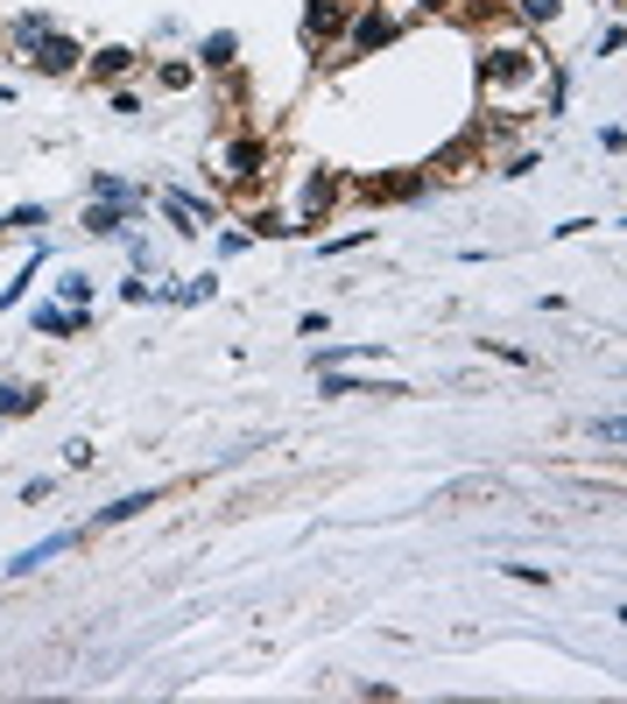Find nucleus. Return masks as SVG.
<instances>
[{
    "instance_id": "nucleus-13",
    "label": "nucleus",
    "mask_w": 627,
    "mask_h": 704,
    "mask_svg": "<svg viewBox=\"0 0 627 704\" xmlns=\"http://www.w3.org/2000/svg\"><path fill=\"white\" fill-rule=\"evenodd\" d=\"M56 296H64V311H92V282L85 275H64V282H56Z\"/></svg>"
},
{
    "instance_id": "nucleus-1",
    "label": "nucleus",
    "mask_w": 627,
    "mask_h": 704,
    "mask_svg": "<svg viewBox=\"0 0 627 704\" xmlns=\"http://www.w3.org/2000/svg\"><path fill=\"white\" fill-rule=\"evenodd\" d=\"M515 85H536V56H522V50H493L487 64H480V92H487V99H508Z\"/></svg>"
},
{
    "instance_id": "nucleus-6",
    "label": "nucleus",
    "mask_w": 627,
    "mask_h": 704,
    "mask_svg": "<svg viewBox=\"0 0 627 704\" xmlns=\"http://www.w3.org/2000/svg\"><path fill=\"white\" fill-rule=\"evenodd\" d=\"M388 35H395V22H388L382 8H367V14H359V22H353V50H382Z\"/></svg>"
},
{
    "instance_id": "nucleus-3",
    "label": "nucleus",
    "mask_w": 627,
    "mask_h": 704,
    "mask_svg": "<svg viewBox=\"0 0 627 704\" xmlns=\"http://www.w3.org/2000/svg\"><path fill=\"white\" fill-rule=\"evenodd\" d=\"M29 56H35V71H50V78H64V71L79 64V43L50 29V35H35V43H29Z\"/></svg>"
},
{
    "instance_id": "nucleus-2",
    "label": "nucleus",
    "mask_w": 627,
    "mask_h": 704,
    "mask_svg": "<svg viewBox=\"0 0 627 704\" xmlns=\"http://www.w3.org/2000/svg\"><path fill=\"white\" fill-rule=\"evenodd\" d=\"M261 162H269V148H261L254 135H240V141H226V169H219V177L226 183H261Z\"/></svg>"
},
{
    "instance_id": "nucleus-5",
    "label": "nucleus",
    "mask_w": 627,
    "mask_h": 704,
    "mask_svg": "<svg viewBox=\"0 0 627 704\" xmlns=\"http://www.w3.org/2000/svg\"><path fill=\"white\" fill-rule=\"evenodd\" d=\"M163 212L177 219V233H198V225L212 219V204H205V198H191V190H163Z\"/></svg>"
},
{
    "instance_id": "nucleus-18",
    "label": "nucleus",
    "mask_w": 627,
    "mask_h": 704,
    "mask_svg": "<svg viewBox=\"0 0 627 704\" xmlns=\"http://www.w3.org/2000/svg\"><path fill=\"white\" fill-rule=\"evenodd\" d=\"M156 78H163L169 92H184V85H191V64H163V71H156Z\"/></svg>"
},
{
    "instance_id": "nucleus-10",
    "label": "nucleus",
    "mask_w": 627,
    "mask_h": 704,
    "mask_svg": "<svg viewBox=\"0 0 627 704\" xmlns=\"http://www.w3.org/2000/svg\"><path fill=\"white\" fill-rule=\"evenodd\" d=\"M79 325H85V311H64V303L35 311V332H50V338H64V332H79Z\"/></svg>"
},
{
    "instance_id": "nucleus-7",
    "label": "nucleus",
    "mask_w": 627,
    "mask_h": 704,
    "mask_svg": "<svg viewBox=\"0 0 627 704\" xmlns=\"http://www.w3.org/2000/svg\"><path fill=\"white\" fill-rule=\"evenodd\" d=\"M35 409H43V388H22V380L0 388V416H35Z\"/></svg>"
},
{
    "instance_id": "nucleus-11",
    "label": "nucleus",
    "mask_w": 627,
    "mask_h": 704,
    "mask_svg": "<svg viewBox=\"0 0 627 704\" xmlns=\"http://www.w3.org/2000/svg\"><path fill=\"white\" fill-rule=\"evenodd\" d=\"M142 507H156V493H127V501H113V507H100V528H106V522H135Z\"/></svg>"
},
{
    "instance_id": "nucleus-9",
    "label": "nucleus",
    "mask_w": 627,
    "mask_h": 704,
    "mask_svg": "<svg viewBox=\"0 0 627 704\" xmlns=\"http://www.w3.org/2000/svg\"><path fill=\"white\" fill-rule=\"evenodd\" d=\"M332 198H338V183L332 177H311V183H303V219H325Z\"/></svg>"
},
{
    "instance_id": "nucleus-14",
    "label": "nucleus",
    "mask_w": 627,
    "mask_h": 704,
    "mask_svg": "<svg viewBox=\"0 0 627 704\" xmlns=\"http://www.w3.org/2000/svg\"><path fill=\"white\" fill-rule=\"evenodd\" d=\"M92 190H100L106 204H142V190H135V183H121V177H92Z\"/></svg>"
},
{
    "instance_id": "nucleus-17",
    "label": "nucleus",
    "mask_w": 627,
    "mask_h": 704,
    "mask_svg": "<svg viewBox=\"0 0 627 704\" xmlns=\"http://www.w3.org/2000/svg\"><path fill=\"white\" fill-rule=\"evenodd\" d=\"M212 290H219V282H212V275H198V282H184V290H177V303H205Z\"/></svg>"
},
{
    "instance_id": "nucleus-12",
    "label": "nucleus",
    "mask_w": 627,
    "mask_h": 704,
    "mask_svg": "<svg viewBox=\"0 0 627 704\" xmlns=\"http://www.w3.org/2000/svg\"><path fill=\"white\" fill-rule=\"evenodd\" d=\"M233 50H240V43H233V35H226V29H219V35H205V50H198V64H212V71H226V64H233Z\"/></svg>"
},
{
    "instance_id": "nucleus-4",
    "label": "nucleus",
    "mask_w": 627,
    "mask_h": 704,
    "mask_svg": "<svg viewBox=\"0 0 627 704\" xmlns=\"http://www.w3.org/2000/svg\"><path fill=\"white\" fill-rule=\"evenodd\" d=\"M346 29V0H311L303 8V43H332Z\"/></svg>"
},
{
    "instance_id": "nucleus-8",
    "label": "nucleus",
    "mask_w": 627,
    "mask_h": 704,
    "mask_svg": "<svg viewBox=\"0 0 627 704\" xmlns=\"http://www.w3.org/2000/svg\"><path fill=\"white\" fill-rule=\"evenodd\" d=\"M121 225H127V204H92V212H85V233H100V240H113V233H121Z\"/></svg>"
},
{
    "instance_id": "nucleus-15",
    "label": "nucleus",
    "mask_w": 627,
    "mask_h": 704,
    "mask_svg": "<svg viewBox=\"0 0 627 704\" xmlns=\"http://www.w3.org/2000/svg\"><path fill=\"white\" fill-rule=\"evenodd\" d=\"M127 64H135V50H100L92 56V78H121Z\"/></svg>"
},
{
    "instance_id": "nucleus-16",
    "label": "nucleus",
    "mask_w": 627,
    "mask_h": 704,
    "mask_svg": "<svg viewBox=\"0 0 627 704\" xmlns=\"http://www.w3.org/2000/svg\"><path fill=\"white\" fill-rule=\"evenodd\" d=\"M35 35H50V14H22V22H14V43H35Z\"/></svg>"
}]
</instances>
